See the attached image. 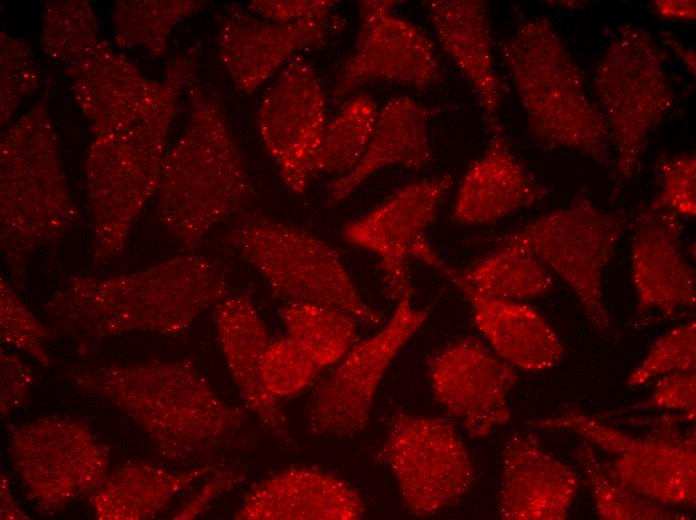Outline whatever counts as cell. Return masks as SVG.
<instances>
[{"label":"cell","instance_id":"14","mask_svg":"<svg viewBox=\"0 0 696 520\" xmlns=\"http://www.w3.org/2000/svg\"><path fill=\"white\" fill-rule=\"evenodd\" d=\"M452 183V175L448 173L409 183L366 215L344 226L346 241L379 258L388 299L398 302L412 298L411 259H418L435 270L443 264L428 243L426 231Z\"/></svg>","mask_w":696,"mask_h":520},{"label":"cell","instance_id":"36","mask_svg":"<svg viewBox=\"0 0 696 520\" xmlns=\"http://www.w3.org/2000/svg\"><path fill=\"white\" fill-rule=\"evenodd\" d=\"M142 7V37L144 43L156 55L162 54L172 28L183 18L198 9L197 1H146Z\"/></svg>","mask_w":696,"mask_h":520},{"label":"cell","instance_id":"31","mask_svg":"<svg viewBox=\"0 0 696 520\" xmlns=\"http://www.w3.org/2000/svg\"><path fill=\"white\" fill-rule=\"evenodd\" d=\"M577 460L590 488L596 513L606 520H671L687 515L633 490L607 469L591 444L583 441Z\"/></svg>","mask_w":696,"mask_h":520},{"label":"cell","instance_id":"25","mask_svg":"<svg viewBox=\"0 0 696 520\" xmlns=\"http://www.w3.org/2000/svg\"><path fill=\"white\" fill-rule=\"evenodd\" d=\"M214 319L224 357L244 403L272 432L285 435V414L261 377L269 342L252 297L247 292L226 297L214 307Z\"/></svg>","mask_w":696,"mask_h":520},{"label":"cell","instance_id":"11","mask_svg":"<svg viewBox=\"0 0 696 520\" xmlns=\"http://www.w3.org/2000/svg\"><path fill=\"white\" fill-rule=\"evenodd\" d=\"M405 508L428 517L462 499L475 481L469 452L453 424L438 417L396 413L379 452Z\"/></svg>","mask_w":696,"mask_h":520},{"label":"cell","instance_id":"10","mask_svg":"<svg viewBox=\"0 0 696 520\" xmlns=\"http://www.w3.org/2000/svg\"><path fill=\"white\" fill-rule=\"evenodd\" d=\"M684 414L656 420L654 431L639 436L605 424L580 411L533 420L540 430H567L614 456L605 462L621 482L640 494L665 505L694 506L696 500L695 434L683 433L678 422H692Z\"/></svg>","mask_w":696,"mask_h":520},{"label":"cell","instance_id":"18","mask_svg":"<svg viewBox=\"0 0 696 520\" xmlns=\"http://www.w3.org/2000/svg\"><path fill=\"white\" fill-rule=\"evenodd\" d=\"M336 15L299 23L258 18L232 4L219 28V58L236 89L251 93L296 52L321 49L342 27Z\"/></svg>","mask_w":696,"mask_h":520},{"label":"cell","instance_id":"2","mask_svg":"<svg viewBox=\"0 0 696 520\" xmlns=\"http://www.w3.org/2000/svg\"><path fill=\"white\" fill-rule=\"evenodd\" d=\"M71 378L125 412L167 461L189 460L216 449L245 419L190 360L88 367Z\"/></svg>","mask_w":696,"mask_h":520},{"label":"cell","instance_id":"38","mask_svg":"<svg viewBox=\"0 0 696 520\" xmlns=\"http://www.w3.org/2000/svg\"><path fill=\"white\" fill-rule=\"evenodd\" d=\"M336 3L332 0H255L249 2L248 9L273 22L299 23L334 15L332 11Z\"/></svg>","mask_w":696,"mask_h":520},{"label":"cell","instance_id":"32","mask_svg":"<svg viewBox=\"0 0 696 520\" xmlns=\"http://www.w3.org/2000/svg\"><path fill=\"white\" fill-rule=\"evenodd\" d=\"M320 370L309 354L287 335L269 342L261 363L262 381L277 398L298 394Z\"/></svg>","mask_w":696,"mask_h":520},{"label":"cell","instance_id":"42","mask_svg":"<svg viewBox=\"0 0 696 520\" xmlns=\"http://www.w3.org/2000/svg\"><path fill=\"white\" fill-rule=\"evenodd\" d=\"M1 519H27L28 516L15 503L10 492L9 480L1 475Z\"/></svg>","mask_w":696,"mask_h":520},{"label":"cell","instance_id":"23","mask_svg":"<svg viewBox=\"0 0 696 520\" xmlns=\"http://www.w3.org/2000/svg\"><path fill=\"white\" fill-rule=\"evenodd\" d=\"M438 271L467 298L475 326L503 361L536 372L554 367L563 358L564 346L558 333L535 308L482 294L445 263Z\"/></svg>","mask_w":696,"mask_h":520},{"label":"cell","instance_id":"37","mask_svg":"<svg viewBox=\"0 0 696 520\" xmlns=\"http://www.w3.org/2000/svg\"><path fill=\"white\" fill-rule=\"evenodd\" d=\"M695 406L696 374L695 371H684L663 375L651 397L633 408L669 410L695 417Z\"/></svg>","mask_w":696,"mask_h":520},{"label":"cell","instance_id":"20","mask_svg":"<svg viewBox=\"0 0 696 520\" xmlns=\"http://www.w3.org/2000/svg\"><path fill=\"white\" fill-rule=\"evenodd\" d=\"M579 487L568 465L546 451L533 434H514L505 443L498 495L504 520H562Z\"/></svg>","mask_w":696,"mask_h":520},{"label":"cell","instance_id":"35","mask_svg":"<svg viewBox=\"0 0 696 520\" xmlns=\"http://www.w3.org/2000/svg\"><path fill=\"white\" fill-rule=\"evenodd\" d=\"M657 193L652 209L693 218L696 214V157L693 153L661 156L657 162Z\"/></svg>","mask_w":696,"mask_h":520},{"label":"cell","instance_id":"5","mask_svg":"<svg viewBox=\"0 0 696 520\" xmlns=\"http://www.w3.org/2000/svg\"><path fill=\"white\" fill-rule=\"evenodd\" d=\"M180 87L170 86L135 123L98 133L85 162L94 230L93 259L109 264L126 248L131 227L157 193L168 130Z\"/></svg>","mask_w":696,"mask_h":520},{"label":"cell","instance_id":"43","mask_svg":"<svg viewBox=\"0 0 696 520\" xmlns=\"http://www.w3.org/2000/svg\"><path fill=\"white\" fill-rule=\"evenodd\" d=\"M675 54H677L678 58L683 61L687 69L692 73L693 76H695V53L692 49L684 46L682 43H680L677 39L674 37L666 34L665 35V41H664Z\"/></svg>","mask_w":696,"mask_h":520},{"label":"cell","instance_id":"26","mask_svg":"<svg viewBox=\"0 0 696 520\" xmlns=\"http://www.w3.org/2000/svg\"><path fill=\"white\" fill-rule=\"evenodd\" d=\"M433 110L407 96L389 99L378 112L370 144L360 162L327 185V204L335 206L376 171L393 165L424 169L433 160L429 120Z\"/></svg>","mask_w":696,"mask_h":520},{"label":"cell","instance_id":"39","mask_svg":"<svg viewBox=\"0 0 696 520\" xmlns=\"http://www.w3.org/2000/svg\"><path fill=\"white\" fill-rule=\"evenodd\" d=\"M245 480L243 472L232 469H215L204 484L178 509L173 519L190 520L200 516L223 493Z\"/></svg>","mask_w":696,"mask_h":520},{"label":"cell","instance_id":"12","mask_svg":"<svg viewBox=\"0 0 696 520\" xmlns=\"http://www.w3.org/2000/svg\"><path fill=\"white\" fill-rule=\"evenodd\" d=\"M9 451L38 509L53 514L90 497L109 476V450L79 421L42 418L14 429Z\"/></svg>","mask_w":696,"mask_h":520},{"label":"cell","instance_id":"15","mask_svg":"<svg viewBox=\"0 0 696 520\" xmlns=\"http://www.w3.org/2000/svg\"><path fill=\"white\" fill-rule=\"evenodd\" d=\"M401 3L395 0L359 2L357 37L332 88L334 104L372 81L420 90L440 83L442 67L432 41L415 24L393 13Z\"/></svg>","mask_w":696,"mask_h":520},{"label":"cell","instance_id":"22","mask_svg":"<svg viewBox=\"0 0 696 520\" xmlns=\"http://www.w3.org/2000/svg\"><path fill=\"white\" fill-rule=\"evenodd\" d=\"M550 192L514 154L502 127L491 131L485 151L466 170L453 215L463 224H491L532 207Z\"/></svg>","mask_w":696,"mask_h":520},{"label":"cell","instance_id":"40","mask_svg":"<svg viewBox=\"0 0 696 520\" xmlns=\"http://www.w3.org/2000/svg\"><path fill=\"white\" fill-rule=\"evenodd\" d=\"M33 382L26 363L16 354L1 350V414L4 416L23 405Z\"/></svg>","mask_w":696,"mask_h":520},{"label":"cell","instance_id":"3","mask_svg":"<svg viewBox=\"0 0 696 520\" xmlns=\"http://www.w3.org/2000/svg\"><path fill=\"white\" fill-rule=\"evenodd\" d=\"M189 96V122L165 155L157 196L162 226L190 251L242 209L253 189L222 106L198 85Z\"/></svg>","mask_w":696,"mask_h":520},{"label":"cell","instance_id":"24","mask_svg":"<svg viewBox=\"0 0 696 520\" xmlns=\"http://www.w3.org/2000/svg\"><path fill=\"white\" fill-rule=\"evenodd\" d=\"M426 7L442 50L472 87L488 129L502 128L503 89L495 69L488 2L431 0Z\"/></svg>","mask_w":696,"mask_h":520},{"label":"cell","instance_id":"33","mask_svg":"<svg viewBox=\"0 0 696 520\" xmlns=\"http://www.w3.org/2000/svg\"><path fill=\"white\" fill-rule=\"evenodd\" d=\"M695 366L696 323L693 319L660 336L631 371L626 383L630 387L639 386L665 374L695 371Z\"/></svg>","mask_w":696,"mask_h":520},{"label":"cell","instance_id":"28","mask_svg":"<svg viewBox=\"0 0 696 520\" xmlns=\"http://www.w3.org/2000/svg\"><path fill=\"white\" fill-rule=\"evenodd\" d=\"M459 276L474 290L496 298L522 301L549 292L554 274L532 253L513 243L497 248Z\"/></svg>","mask_w":696,"mask_h":520},{"label":"cell","instance_id":"1","mask_svg":"<svg viewBox=\"0 0 696 520\" xmlns=\"http://www.w3.org/2000/svg\"><path fill=\"white\" fill-rule=\"evenodd\" d=\"M228 291L224 262L184 254L141 271L70 277L44 310L52 323L72 336L176 335L228 297Z\"/></svg>","mask_w":696,"mask_h":520},{"label":"cell","instance_id":"7","mask_svg":"<svg viewBox=\"0 0 696 520\" xmlns=\"http://www.w3.org/2000/svg\"><path fill=\"white\" fill-rule=\"evenodd\" d=\"M665 59L646 29L625 24L597 66L592 87L614 149V197L637 173L651 134L674 106Z\"/></svg>","mask_w":696,"mask_h":520},{"label":"cell","instance_id":"30","mask_svg":"<svg viewBox=\"0 0 696 520\" xmlns=\"http://www.w3.org/2000/svg\"><path fill=\"white\" fill-rule=\"evenodd\" d=\"M378 112L375 101L367 94L357 95L345 102L325 125L313 165V176H341L353 169L370 144Z\"/></svg>","mask_w":696,"mask_h":520},{"label":"cell","instance_id":"13","mask_svg":"<svg viewBox=\"0 0 696 520\" xmlns=\"http://www.w3.org/2000/svg\"><path fill=\"white\" fill-rule=\"evenodd\" d=\"M428 308L411 299L397 302L390 319L374 335L356 342L334 371L316 387L306 410V430L317 437H352L371 417L378 387L392 361L424 325Z\"/></svg>","mask_w":696,"mask_h":520},{"label":"cell","instance_id":"29","mask_svg":"<svg viewBox=\"0 0 696 520\" xmlns=\"http://www.w3.org/2000/svg\"><path fill=\"white\" fill-rule=\"evenodd\" d=\"M278 313L287 336L321 370L338 363L357 342L358 321L346 312L311 303L288 302Z\"/></svg>","mask_w":696,"mask_h":520},{"label":"cell","instance_id":"8","mask_svg":"<svg viewBox=\"0 0 696 520\" xmlns=\"http://www.w3.org/2000/svg\"><path fill=\"white\" fill-rule=\"evenodd\" d=\"M628 213L598 207L585 192L497 238L535 255L574 293L590 327L602 336L614 333L605 304L603 277L627 226Z\"/></svg>","mask_w":696,"mask_h":520},{"label":"cell","instance_id":"21","mask_svg":"<svg viewBox=\"0 0 696 520\" xmlns=\"http://www.w3.org/2000/svg\"><path fill=\"white\" fill-rule=\"evenodd\" d=\"M364 514V500L351 484L317 468L294 467L251 487L234 518L357 520Z\"/></svg>","mask_w":696,"mask_h":520},{"label":"cell","instance_id":"6","mask_svg":"<svg viewBox=\"0 0 696 520\" xmlns=\"http://www.w3.org/2000/svg\"><path fill=\"white\" fill-rule=\"evenodd\" d=\"M20 120L1 141V250L15 284L26 276L30 256L64 236L78 211L63 174L47 115L39 132Z\"/></svg>","mask_w":696,"mask_h":520},{"label":"cell","instance_id":"16","mask_svg":"<svg viewBox=\"0 0 696 520\" xmlns=\"http://www.w3.org/2000/svg\"><path fill=\"white\" fill-rule=\"evenodd\" d=\"M260 138L286 186L303 194L326 121V98L315 68L302 56L290 59L261 99Z\"/></svg>","mask_w":696,"mask_h":520},{"label":"cell","instance_id":"34","mask_svg":"<svg viewBox=\"0 0 696 520\" xmlns=\"http://www.w3.org/2000/svg\"><path fill=\"white\" fill-rule=\"evenodd\" d=\"M0 331L4 343L29 354L42 366L50 364L46 349L49 330L3 278L0 280Z\"/></svg>","mask_w":696,"mask_h":520},{"label":"cell","instance_id":"19","mask_svg":"<svg viewBox=\"0 0 696 520\" xmlns=\"http://www.w3.org/2000/svg\"><path fill=\"white\" fill-rule=\"evenodd\" d=\"M681 218L648 205L639 209L631 238V281L640 317H673L696 301L695 271L682 242Z\"/></svg>","mask_w":696,"mask_h":520},{"label":"cell","instance_id":"17","mask_svg":"<svg viewBox=\"0 0 696 520\" xmlns=\"http://www.w3.org/2000/svg\"><path fill=\"white\" fill-rule=\"evenodd\" d=\"M428 374L434 398L470 437H486L509 421L508 396L518 374L476 337L436 353Z\"/></svg>","mask_w":696,"mask_h":520},{"label":"cell","instance_id":"27","mask_svg":"<svg viewBox=\"0 0 696 520\" xmlns=\"http://www.w3.org/2000/svg\"><path fill=\"white\" fill-rule=\"evenodd\" d=\"M214 470V466L206 465L173 471L149 462L129 461L109 474L89 498L98 519H150Z\"/></svg>","mask_w":696,"mask_h":520},{"label":"cell","instance_id":"4","mask_svg":"<svg viewBox=\"0 0 696 520\" xmlns=\"http://www.w3.org/2000/svg\"><path fill=\"white\" fill-rule=\"evenodd\" d=\"M500 54L526 116L528 133L547 149H568L612 167L608 125L552 23H521Z\"/></svg>","mask_w":696,"mask_h":520},{"label":"cell","instance_id":"41","mask_svg":"<svg viewBox=\"0 0 696 520\" xmlns=\"http://www.w3.org/2000/svg\"><path fill=\"white\" fill-rule=\"evenodd\" d=\"M653 9L664 19L694 21L696 18L694 0H657L653 2Z\"/></svg>","mask_w":696,"mask_h":520},{"label":"cell","instance_id":"9","mask_svg":"<svg viewBox=\"0 0 696 520\" xmlns=\"http://www.w3.org/2000/svg\"><path fill=\"white\" fill-rule=\"evenodd\" d=\"M225 238L288 302L334 308L368 326L383 323L360 296L338 251L323 239L261 216L238 221Z\"/></svg>","mask_w":696,"mask_h":520}]
</instances>
